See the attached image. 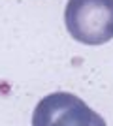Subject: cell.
<instances>
[{
  "instance_id": "obj_1",
  "label": "cell",
  "mask_w": 113,
  "mask_h": 126,
  "mask_svg": "<svg viewBox=\"0 0 113 126\" xmlns=\"http://www.w3.org/2000/svg\"><path fill=\"white\" fill-rule=\"evenodd\" d=\"M64 23L75 42L108 43L113 40V0H68Z\"/></svg>"
},
{
  "instance_id": "obj_2",
  "label": "cell",
  "mask_w": 113,
  "mask_h": 126,
  "mask_svg": "<svg viewBox=\"0 0 113 126\" xmlns=\"http://www.w3.org/2000/svg\"><path fill=\"white\" fill-rule=\"evenodd\" d=\"M32 126H108L102 117L70 92H53L38 102Z\"/></svg>"
}]
</instances>
